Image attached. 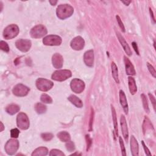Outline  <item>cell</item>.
<instances>
[{
	"label": "cell",
	"mask_w": 156,
	"mask_h": 156,
	"mask_svg": "<svg viewBox=\"0 0 156 156\" xmlns=\"http://www.w3.org/2000/svg\"><path fill=\"white\" fill-rule=\"evenodd\" d=\"M74 12V9L69 5H61L57 8L56 14L59 18L65 20L71 17Z\"/></svg>",
	"instance_id": "1"
},
{
	"label": "cell",
	"mask_w": 156,
	"mask_h": 156,
	"mask_svg": "<svg viewBox=\"0 0 156 156\" xmlns=\"http://www.w3.org/2000/svg\"><path fill=\"white\" fill-rule=\"evenodd\" d=\"M19 33V28L16 24L8 26L3 31V37L6 40L12 39L16 37Z\"/></svg>",
	"instance_id": "2"
},
{
	"label": "cell",
	"mask_w": 156,
	"mask_h": 156,
	"mask_svg": "<svg viewBox=\"0 0 156 156\" xmlns=\"http://www.w3.org/2000/svg\"><path fill=\"white\" fill-rule=\"evenodd\" d=\"M72 75L71 71L68 70H60L54 72L51 76V78L54 81L62 82L70 78Z\"/></svg>",
	"instance_id": "3"
},
{
	"label": "cell",
	"mask_w": 156,
	"mask_h": 156,
	"mask_svg": "<svg viewBox=\"0 0 156 156\" xmlns=\"http://www.w3.org/2000/svg\"><path fill=\"white\" fill-rule=\"evenodd\" d=\"M30 34L33 38L40 39L47 34V29L43 25L39 24L32 28Z\"/></svg>",
	"instance_id": "4"
},
{
	"label": "cell",
	"mask_w": 156,
	"mask_h": 156,
	"mask_svg": "<svg viewBox=\"0 0 156 156\" xmlns=\"http://www.w3.org/2000/svg\"><path fill=\"white\" fill-rule=\"evenodd\" d=\"M17 124L18 127L22 130H27L30 126L29 119L27 116L23 112L20 113L17 118Z\"/></svg>",
	"instance_id": "5"
},
{
	"label": "cell",
	"mask_w": 156,
	"mask_h": 156,
	"mask_svg": "<svg viewBox=\"0 0 156 156\" xmlns=\"http://www.w3.org/2000/svg\"><path fill=\"white\" fill-rule=\"evenodd\" d=\"M54 84L49 80L44 78H39L36 81V87L42 91H48L53 87Z\"/></svg>",
	"instance_id": "6"
},
{
	"label": "cell",
	"mask_w": 156,
	"mask_h": 156,
	"mask_svg": "<svg viewBox=\"0 0 156 156\" xmlns=\"http://www.w3.org/2000/svg\"><path fill=\"white\" fill-rule=\"evenodd\" d=\"M19 148V142L17 140L11 139L7 142L5 145V151L8 155H14L17 151Z\"/></svg>",
	"instance_id": "7"
},
{
	"label": "cell",
	"mask_w": 156,
	"mask_h": 156,
	"mask_svg": "<svg viewBox=\"0 0 156 156\" xmlns=\"http://www.w3.org/2000/svg\"><path fill=\"white\" fill-rule=\"evenodd\" d=\"M43 43L47 46H59L62 43V39L56 35H49L43 39Z\"/></svg>",
	"instance_id": "8"
},
{
	"label": "cell",
	"mask_w": 156,
	"mask_h": 156,
	"mask_svg": "<svg viewBox=\"0 0 156 156\" xmlns=\"http://www.w3.org/2000/svg\"><path fill=\"white\" fill-rule=\"evenodd\" d=\"M29 91H30L29 88H28L26 85H23L21 84H18L16 85L12 90L14 95L20 97L26 96L28 94Z\"/></svg>",
	"instance_id": "9"
},
{
	"label": "cell",
	"mask_w": 156,
	"mask_h": 156,
	"mask_svg": "<svg viewBox=\"0 0 156 156\" xmlns=\"http://www.w3.org/2000/svg\"><path fill=\"white\" fill-rule=\"evenodd\" d=\"M70 87L73 92L76 93H81L85 88V84L81 79H74L71 82Z\"/></svg>",
	"instance_id": "10"
},
{
	"label": "cell",
	"mask_w": 156,
	"mask_h": 156,
	"mask_svg": "<svg viewBox=\"0 0 156 156\" xmlns=\"http://www.w3.org/2000/svg\"><path fill=\"white\" fill-rule=\"evenodd\" d=\"M16 47L21 52H27L31 47V42L29 40L20 39L15 42Z\"/></svg>",
	"instance_id": "11"
},
{
	"label": "cell",
	"mask_w": 156,
	"mask_h": 156,
	"mask_svg": "<svg viewBox=\"0 0 156 156\" xmlns=\"http://www.w3.org/2000/svg\"><path fill=\"white\" fill-rule=\"evenodd\" d=\"M70 45L73 49L76 51H79L84 48L85 45V41L83 39V38H82L80 36H78L74 38L72 40Z\"/></svg>",
	"instance_id": "12"
},
{
	"label": "cell",
	"mask_w": 156,
	"mask_h": 156,
	"mask_svg": "<svg viewBox=\"0 0 156 156\" xmlns=\"http://www.w3.org/2000/svg\"><path fill=\"white\" fill-rule=\"evenodd\" d=\"M116 32V36L121 45V46H123L124 51L126 52V53L129 56H132V51L129 46V45L128 44V43L126 42V41L125 40V39H124V37L121 35V34L118 32V31H116L115 30Z\"/></svg>",
	"instance_id": "13"
},
{
	"label": "cell",
	"mask_w": 156,
	"mask_h": 156,
	"mask_svg": "<svg viewBox=\"0 0 156 156\" xmlns=\"http://www.w3.org/2000/svg\"><path fill=\"white\" fill-rule=\"evenodd\" d=\"M120 124H121V131H122V133H123L124 138L126 142H128V137H129L128 128V125H127V123H126L125 116L123 115H121V118H120Z\"/></svg>",
	"instance_id": "14"
},
{
	"label": "cell",
	"mask_w": 156,
	"mask_h": 156,
	"mask_svg": "<svg viewBox=\"0 0 156 156\" xmlns=\"http://www.w3.org/2000/svg\"><path fill=\"white\" fill-rule=\"evenodd\" d=\"M52 63H53V67L55 68H57V69L61 68L62 66H63L64 59L60 54L56 53L53 56Z\"/></svg>",
	"instance_id": "15"
},
{
	"label": "cell",
	"mask_w": 156,
	"mask_h": 156,
	"mask_svg": "<svg viewBox=\"0 0 156 156\" xmlns=\"http://www.w3.org/2000/svg\"><path fill=\"white\" fill-rule=\"evenodd\" d=\"M84 60L87 66L91 67L94 64V52L93 50H89L85 53Z\"/></svg>",
	"instance_id": "16"
},
{
	"label": "cell",
	"mask_w": 156,
	"mask_h": 156,
	"mask_svg": "<svg viewBox=\"0 0 156 156\" xmlns=\"http://www.w3.org/2000/svg\"><path fill=\"white\" fill-rule=\"evenodd\" d=\"M124 64H125V68H126V73L128 75H135V70L134 68V65L131 63L130 60L126 57H124Z\"/></svg>",
	"instance_id": "17"
},
{
	"label": "cell",
	"mask_w": 156,
	"mask_h": 156,
	"mask_svg": "<svg viewBox=\"0 0 156 156\" xmlns=\"http://www.w3.org/2000/svg\"><path fill=\"white\" fill-rule=\"evenodd\" d=\"M119 101L120 104L123 108V110L126 114L128 113V104L126 100V97L124 92L121 90L119 91Z\"/></svg>",
	"instance_id": "18"
},
{
	"label": "cell",
	"mask_w": 156,
	"mask_h": 156,
	"mask_svg": "<svg viewBox=\"0 0 156 156\" xmlns=\"http://www.w3.org/2000/svg\"><path fill=\"white\" fill-rule=\"evenodd\" d=\"M131 153L132 155L134 156L138 155V151H139L138 143L134 135H132L131 138Z\"/></svg>",
	"instance_id": "19"
},
{
	"label": "cell",
	"mask_w": 156,
	"mask_h": 156,
	"mask_svg": "<svg viewBox=\"0 0 156 156\" xmlns=\"http://www.w3.org/2000/svg\"><path fill=\"white\" fill-rule=\"evenodd\" d=\"M128 85H129L130 93L132 95H135L137 91V87L134 78L132 77L128 78Z\"/></svg>",
	"instance_id": "20"
},
{
	"label": "cell",
	"mask_w": 156,
	"mask_h": 156,
	"mask_svg": "<svg viewBox=\"0 0 156 156\" xmlns=\"http://www.w3.org/2000/svg\"><path fill=\"white\" fill-rule=\"evenodd\" d=\"M6 112L11 115H15L16 113L18 112L20 110V107L19 106L17 105V104H10L9 106H8L6 107Z\"/></svg>",
	"instance_id": "21"
},
{
	"label": "cell",
	"mask_w": 156,
	"mask_h": 156,
	"mask_svg": "<svg viewBox=\"0 0 156 156\" xmlns=\"http://www.w3.org/2000/svg\"><path fill=\"white\" fill-rule=\"evenodd\" d=\"M68 101H70L73 105H75L76 107L78 108H81L83 106V103L82 101L76 96L75 95H70L68 98Z\"/></svg>",
	"instance_id": "22"
},
{
	"label": "cell",
	"mask_w": 156,
	"mask_h": 156,
	"mask_svg": "<svg viewBox=\"0 0 156 156\" xmlns=\"http://www.w3.org/2000/svg\"><path fill=\"white\" fill-rule=\"evenodd\" d=\"M111 109H112V118L113 121V126H114V129L116 135V137L118 135V123H117V117H116V113L115 108L112 105L111 106Z\"/></svg>",
	"instance_id": "23"
},
{
	"label": "cell",
	"mask_w": 156,
	"mask_h": 156,
	"mask_svg": "<svg viewBox=\"0 0 156 156\" xmlns=\"http://www.w3.org/2000/svg\"><path fill=\"white\" fill-rule=\"evenodd\" d=\"M57 137L62 142H68L70 140V135L65 131H62L57 134Z\"/></svg>",
	"instance_id": "24"
},
{
	"label": "cell",
	"mask_w": 156,
	"mask_h": 156,
	"mask_svg": "<svg viewBox=\"0 0 156 156\" xmlns=\"http://www.w3.org/2000/svg\"><path fill=\"white\" fill-rule=\"evenodd\" d=\"M48 153V149L45 147H40L37 148L33 152V156H40V155H46Z\"/></svg>",
	"instance_id": "25"
},
{
	"label": "cell",
	"mask_w": 156,
	"mask_h": 156,
	"mask_svg": "<svg viewBox=\"0 0 156 156\" xmlns=\"http://www.w3.org/2000/svg\"><path fill=\"white\" fill-rule=\"evenodd\" d=\"M111 68H112V76H113L115 81L117 84H119V81L118 74V68H117V66L116 65V64L114 63V62H112V64H111Z\"/></svg>",
	"instance_id": "26"
},
{
	"label": "cell",
	"mask_w": 156,
	"mask_h": 156,
	"mask_svg": "<svg viewBox=\"0 0 156 156\" xmlns=\"http://www.w3.org/2000/svg\"><path fill=\"white\" fill-rule=\"evenodd\" d=\"M35 110L38 114H43L46 111V106L41 103H38L35 106Z\"/></svg>",
	"instance_id": "27"
},
{
	"label": "cell",
	"mask_w": 156,
	"mask_h": 156,
	"mask_svg": "<svg viewBox=\"0 0 156 156\" xmlns=\"http://www.w3.org/2000/svg\"><path fill=\"white\" fill-rule=\"evenodd\" d=\"M40 100L43 103L46 104H51L53 103V100L50 96L46 94V93H43L41 95Z\"/></svg>",
	"instance_id": "28"
},
{
	"label": "cell",
	"mask_w": 156,
	"mask_h": 156,
	"mask_svg": "<svg viewBox=\"0 0 156 156\" xmlns=\"http://www.w3.org/2000/svg\"><path fill=\"white\" fill-rule=\"evenodd\" d=\"M141 97H142V99L143 108H144L146 112L149 113V106H148V103L147 98L144 94H142L141 95Z\"/></svg>",
	"instance_id": "29"
},
{
	"label": "cell",
	"mask_w": 156,
	"mask_h": 156,
	"mask_svg": "<svg viewBox=\"0 0 156 156\" xmlns=\"http://www.w3.org/2000/svg\"><path fill=\"white\" fill-rule=\"evenodd\" d=\"M49 155H57V156H64L65 154L64 152H62L61 151L58 150V149H53L49 153Z\"/></svg>",
	"instance_id": "30"
},
{
	"label": "cell",
	"mask_w": 156,
	"mask_h": 156,
	"mask_svg": "<svg viewBox=\"0 0 156 156\" xmlns=\"http://www.w3.org/2000/svg\"><path fill=\"white\" fill-rule=\"evenodd\" d=\"M119 145H120V146H121V154H122L123 155L126 156V149H125V147H124V142H123V139H122L121 137H119Z\"/></svg>",
	"instance_id": "31"
},
{
	"label": "cell",
	"mask_w": 156,
	"mask_h": 156,
	"mask_svg": "<svg viewBox=\"0 0 156 156\" xmlns=\"http://www.w3.org/2000/svg\"><path fill=\"white\" fill-rule=\"evenodd\" d=\"M66 148L69 152H73L75 149V145L73 142L69 141L66 144Z\"/></svg>",
	"instance_id": "32"
},
{
	"label": "cell",
	"mask_w": 156,
	"mask_h": 156,
	"mask_svg": "<svg viewBox=\"0 0 156 156\" xmlns=\"http://www.w3.org/2000/svg\"><path fill=\"white\" fill-rule=\"evenodd\" d=\"M0 48L2 50L7 53L9 51V48L8 43L4 41H1L0 42Z\"/></svg>",
	"instance_id": "33"
},
{
	"label": "cell",
	"mask_w": 156,
	"mask_h": 156,
	"mask_svg": "<svg viewBox=\"0 0 156 156\" xmlns=\"http://www.w3.org/2000/svg\"><path fill=\"white\" fill-rule=\"evenodd\" d=\"M42 138L46 142L50 141L53 138V135L51 133H44L41 135Z\"/></svg>",
	"instance_id": "34"
},
{
	"label": "cell",
	"mask_w": 156,
	"mask_h": 156,
	"mask_svg": "<svg viewBox=\"0 0 156 156\" xmlns=\"http://www.w3.org/2000/svg\"><path fill=\"white\" fill-rule=\"evenodd\" d=\"M20 134V131L18 129H13L11 131V135L12 138H17L18 137Z\"/></svg>",
	"instance_id": "35"
},
{
	"label": "cell",
	"mask_w": 156,
	"mask_h": 156,
	"mask_svg": "<svg viewBox=\"0 0 156 156\" xmlns=\"http://www.w3.org/2000/svg\"><path fill=\"white\" fill-rule=\"evenodd\" d=\"M147 66H148V68L149 72L151 73V74L152 75V76L154 78H155L156 77V73H155V68L149 63H147Z\"/></svg>",
	"instance_id": "36"
},
{
	"label": "cell",
	"mask_w": 156,
	"mask_h": 156,
	"mask_svg": "<svg viewBox=\"0 0 156 156\" xmlns=\"http://www.w3.org/2000/svg\"><path fill=\"white\" fill-rule=\"evenodd\" d=\"M116 20H117V22L119 24V27L121 28V29L123 30V32L124 33L125 32V28H124V24H123V23L122 22L120 17L118 16V15H116Z\"/></svg>",
	"instance_id": "37"
},
{
	"label": "cell",
	"mask_w": 156,
	"mask_h": 156,
	"mask_svg": "<svg viewBox=\"0 0 156 156\" xmlns=\"http://www.w3.org/2000/svg\"><path fill=\"white\" fill-rule=\"evenodd\" d=\"M91 115H90V119L89 123V131H92V126H93V115H94V112H93V109L91 108Z\"/></svg>",
	"instance_id": "38"
},
{
	"label": "cell",
	"mask_w": 156,
	"mask_h": 156,
	"mask_svg": "<svg viewBox=\"0 0 156 156\" xmlns=\"http://www.w3.org/2000/svg\"><path fill=\"white\" fill-rule=\"evenodd\" d=\"M86 141H87V151H88L91 145V139L90 138V136L88 135H86Z\"/></svg>",
	"instance_id": "39"
},
{
	"label": "cell",
	"mask_w": 156,
	"mask_h": 156,
	"mask_svg": "<svg viewBox=\"0 0 156 156\" xmlns=\"http://www.w3.org/2000/svg\"><path fill=\"white\" fill-rule=\"evenodd\" d=\"M149 97L150 100H151V103H152V105H153L154 109V110H155V107H156V106H155V104H156L155 99L154 97L152 94H151V93H149Z\"/></svg>",
	"instance_id": "40"
},
{
	"label": "cell",
	"mask_w": 156,
	"mask_h": 156,
	"mask_svg": "<svg viewBox=\"0 0 156 156\" xmlns=\"http://www.w3.org/2000/svg\"><path fill=\"white\" fill-rule=\"evenodd\" d=\"M142 145H143V148H144V150H145V151L146 154L148 155H151V152H150L149 149L146 147V146L145 145V143H144L143 141H142Z\"/></svg>",
	"instance_id": "41"
},
{
	"label": "cell",
	"mask_w": 156,
	"mask_h": 156,
	"mask_svg": "<svg viewBox=\"0 0 156 156\" xmlns=\"http://www.w3.org/2000/svg\"><path fill=\"white\" fill-rule=\"evenodd\" d=\"M132 47H133V48L134 49L135 53H136L138 55H139V52H138V46H137V43H136L135 42H132Z\"/></svg>",
	"instance_id": "42"
},
{
	"label": "cell",
	"mask_w": 156,
	"mask_h": 156,
	"mask_svg": "<svg viewBox=\"0 0 156 156\" xmlns=\"http://www.w3.org/2000/svg\"><path fill=\"white\" fill-rule=\"evenodd\" d=\"M149 12H150V14H151V18H152V20L153 22H154V23H155V18H154V14H153L152 11L151 9H149Z\"/></svg>",
	"instance_id": "43"
},
{
	"label": "cell",
	"mask_w": 156,
	"mask_h": 156,
	"mask_svg": "<svg viewBox=\"0 0 156 156\" xmlns=\"http://www.w3.org/2000/svg\"><path fill=\"white\" fill-rule=\"evenodd\" d=\"M49 3H50V4H51L52 6H54V5H56V4L57 3V1H54V2L49 1Z\"/></svg>",
	"instance_id": "44"
},
{
	"label": "cell",
	"mask_w": 156,
	"mask_h": 156,
	"mask_svg": "<svg viewBox=\"0 0 156 156\" xmlns=\"http://www.w3.org/2000/svg\"><path fill=\"white\" fill-rule=\"evenodd\" d=\"M122 3H124V4H125L126 6H128L131 3V2H122Z\"/></svg>",
	"instance_id": "45"
},
{
	"label": "cell",
	"mask_w": 156,
	"mask_h": 156,
	"mask_svg": "<svg viewBox=\"0 0 156 156\" xmlns=\"http://www.w3.org/2000/svg\"><path fill=\"white\" fill-rule=\"evenodd\" d=\"M1 124H2V130H1V131L2 132L4 130V126H3V123H1Z\"/></svg>",
	"instance_id": "46"
}]
</instances>
